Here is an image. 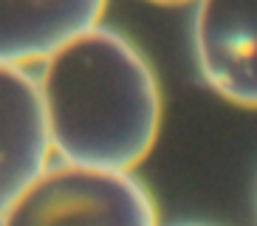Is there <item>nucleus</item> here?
Here are the masks:
<instances>
[{"label": "nucleus", "mask_w": 257, "mask_h": 226, "mask_svg": "<svg viewBox=\"0 0 257 226\" xmlns=\"http://www.w3.org/2000/svg\"><path fill=\"white\" fill-rule=\"evenodd\" d=\"M107 0H0V65L46 62L99 26Z\"/></svg>", "instance_id": "39448f33"}, {"label": "nucleus", "mask_w": 257, "mask_h": 226, "mask_svg": "<svg viewBox=\"0 0 257 226\" xmlns=\"http://www.w3.org/2000/svg\"><path fill=\"white\" fill-rule=\"evenodd\" d=\"M37 85L51 147L68 164L133 173L159 142V76L116 31L93 26L65 43Z\"/></svg>", "instance_id": "f257e3e1"}, {"label": "nucleus", "mask_w": 257, "mask_h": 226, "mask_svg": "<svg viewBox=\"0 0 257 226\" xmlns=\"http://www.w3.org/2000/svg\"><path fill=\"white\" fill-rule=\"evenodd\" d=\"M0 226H159V212L130 173L62 161L9 206Z\"/></svg>", "instance_id": "f03ea898"}, {"label": "nucleus", "mask_w": 257, "mask_h": 226, "mask_svg": "<svg viewBox=\"0 0 257 226\" xmlns=\"http://www.w3.org/2000/svg\"><path fill=\"white\" fill-rule=\"evenodd\" d=\"M192 37L212 90L257 110V0H198Z\"/></svg>", "instance_id": "7ed1b4c3"}, {"label": "nucleus", "mask_w": 257, "mask_h": 226, "mask_svg": "<svg viewBox=\"0 0 257 226\" xmlns=\"http://www.w3.org/2000/svg\"><path fill=\"white\" fill-rule=\"evenodd\" d=\"M51 153L37 79L0 65V218L51 167Z\"/></svg>", "instance_id": "20e7f679"}, {"label": "nucleus", "mask_w": 257, "mask_h": 226, "mask_svg": "<svg viewBox=\"0 0 257 226\" xmlns=\"http://www.w3.org/2000/svg\"><path fill=\"white\" fill-rule=\"evenodd\" d=\"M150 3H164V6H175V3H187V0H150Z\"/></svg>", "instance_id": "423d86ee"}]
</instances>
